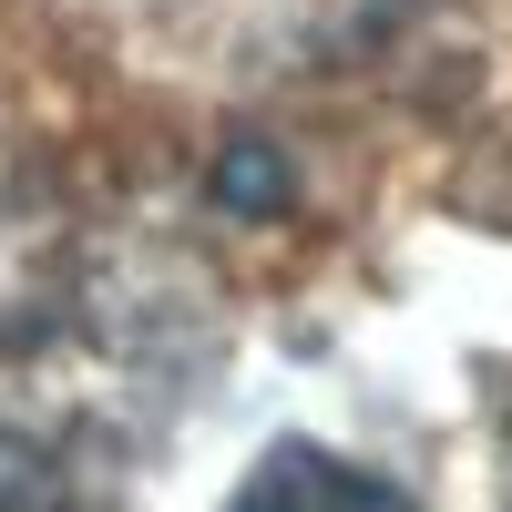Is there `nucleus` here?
<instances>
[{"mask_svg": "<svg viewBox=\"0 0 512 512\" xmlns=\"http://www.w3.org/2000/svg\"><path fill=\"white\" fill-rule=\"evenodd\" d=\"M0 512H103V492L72 472V451L0 431Z\"/></svg>", "mask_w": 512, "mask_h": 512, "instance_id": "f03ea898", "label": "nucleus"}, {"mask_svg": "<svg viewBox=\"0 0 512 512\" xmlns=\"http://www.w3.org/2000/svg\"><path fill=\"white\" fill-rule=\"evenodd\" d=\"M216 195H226V205H246V216H277V205H287V175L267 164V144H236V164L216 175Z\"/></svg>", "mask_w": 512, "mask_h": 512, "instance_id": "7ed1b4c3", "label": "nucleus"}, {"mask_svg": "<svg viewBox=\"0 0 512 512\" xmlns=\"http://www.w3.org/2000/svg\"><path fill=\"white\" fill-rule=\"evenodd\" d=\"M226 512H420V502H410L400 482L359 472V461L318 451V441H277V451L236 482V502H226Z\"/></svg>", "mask_w": 512, "mask_h": 512, "instance_id": "f257e3e1", "label": "nucleus"}]
</instances>
